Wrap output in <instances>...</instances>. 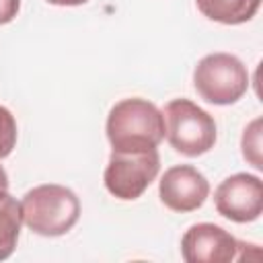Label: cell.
<instances>
[{
    "label": "cell",
    "mask_w": 263,
    "mask_h": 263,
    "mask_svg": "<svg viewBox=\"0 0 263 263\" xmlns=\"http://www.w3.org/2000/svg\"><path fill=\"white\" fill-rule=\"evenodd\" d=\"M105 129L111 150L156 148L164 140V117L148 99H121L111 107Z\"/></svg>",
    "instance_id": "obj_1"
},
{
    "label": "cell",
    "mask_w": 263,
    "mask_h": 263,
    "mask_svg": "<svg viewBox=\"0 0 263 263\" xmlns=\"http://www.w3.org/2000/svg\"><path fill=\"white\" fill-rule=\"evenodd\" d=\"M23 224L39 236H62L74 228L80 218L78 195L55 183L29 189L21 199Z\"/></svg>",
    "instance_id": "obj_2"
},
{
    "label": "cell",
    "mask_w": 263,
    "mask_h": 263,
    "mask_svg": "<svg viewBox=\"0 0 263 263\" xmlns=\"http://www.w3.org/2000/svg\"><path fill=\"white\" fill-rule=\"evenodd\" d=\"M164 138L183 156L195 158L210 152L218 140L214 117L189 99H173L162 109Z\"/></svg>",
    "instance_id": "obj_3"
},
{
    "label": "cell",
    "mask_w": 263,
    "mask_h": 263,
    "mask_svg": "<svg viewBox=\"0 0 263 263\" xmlns=\"http://www.w3.org/2000/svg\"><path fill=\"white\" fill-rule=\"evenodd\" d=\"M193 86L205 103L220 107L232 105L249 90V72L232 53H208L193 70Z\"/></svg>",
    "instance_id": "obj_4"
},
{
    "label": "cell",
    "mask_w": 263,
    "mask_h": 263,
    "mask_svg": "<svg viewBox=\"0 0 263 263\" xmlns=\"http://www.w3.org/2000/svg\"><path fill=\"white\" fill-rule=\"evenodd\" d=\"M160 171L156 148L144 150H111L103 181L107 191L123 201L138 199Z\"/></svg>",
    "instance_id": "obj_5"
},
{
    "label": "cell",
    "mask_w": 263,
    "mask_h": 263,
    "mask_svg": "<svg viewBox=\"0 0 263 263\" xmlns=\"http://www.w3.org/2000/svg\"><path fill=\"white\" fill-rule=\"evenodd\" d=\"M214 205L220 216L247 224L263 214V181L251 173L226 177L214 191Z\"/></svg>",
    "instance_id": "obj_6"
},
{
    "label": "cell",
    "mask_w": 263,
    "mask_h": 263,
    "mask_svg": "<svg viewBox=\"0 0 263 263\" xmlns=\"http://www.w3.org/2000/svg\"><path fill=\"white\" fill-rule=\"evenodd\" d=\"M240 240L212 222H199L185 230L181 255L187 263H230L238 261Z\"/></svg>",
    "instance_id": "obj_7"
},
{
    "label": "cell",
    "mask_w": 263,
    "mask_h": 263,
    "mask_svg": "<svg viewBox=\"0 0 263 263\" xmlns=\"http://www.w3.org/2000/svg\"><path fill=\"white\" fill-rule=\"evenodd\" d=\"M208 195L210 183L205 175L191 164H175L158 181V197L171 212H195L205 203Z\"/></svg>",
    "instance_id": "obj_8"
},
{
    "label": "cell",
    "mask_w": 263,
    "mask_h": 263,
    "mask_svg": "<svg viewBox=\"0 0 263 263\" xmlns=\"http://www.w3.org/2000/svg\"><path fill=\"white\" fill-rule=\"evenodd\" d=\"M199 12L222 25H242L251 21L259 6L261 0H195Z\"/></svg>",
    "instance_id": "obj_9"
},
{
    "label": "cell",
    "mask_w": 263,
    "mask_h": 263,
    "mask_svg": "<svg viewBox=\"0 0 263 263\" xmlns=\"http://www.w3.org/2000/svg\"><path fill=\"white\" fill-rule=\"evenodd\" d=\"M23 226L21 201L8 193V189H0V261L8 259L18 242Z\"/></svg>",
    "instance_id": "obj_10"
},
{
    "label": "cell",
    "mask_w": 263,
    "mask_h": 263,
    "mask_svg": "<svg viewBox=\"0 0 263 263\" xmlns=\"http://www.w3.org/2000/svg\"><path fill=\"white\" fill-rule=\"evenodd\" d=\"M240 148H242V156L245 160H249L257 171L263 168V160H261V119H253L240 138Z\"/></svg>",
    "instance_id": "obj_11"
},
{
    "label": "cell",
    "mask_w": 263,
    "mask_h": 263,
    "mask_svg": "<svg viewBox=\"0 0 263 263\" xmlns=\"http://www.w3.org/2000/svg\"><path fill=\"white\" fill-rule=\"evenodd\" d=\"M16 136H18V129H16L14 115L6 107L0 105V160L6 158L14 150Z\"/></svg>",
    "instance_id": "obj_12"
},
{
    "label": "cell",
    "mask_w": 263,
    "mask_h": 263,
    "mask_svg": "<svg viewBox=\"0 0 263 263\" xmlns=\"http://www.w3.org/2000/svg\"><path fill=\"white\" fill-rule=\"evenodd\" d=\"M21 10V0H0V25L14 21Z\"/></svg>",
    "instance_id": "obj_13"
},
{
    "label": "cell",
    "mask_w": 263,
    "mask_h": 263,
    "mask_svg": "<svg viewBox=\"0 0 263 263\" xmlns=\"http://www.w3.org/2000/svg\"><path fill=\"white\" fill-rule=\"evenodd\" d=\"M49 4H55V6H80L88 0H47Z\"/></svg>",
    "instance_id": "obj_14"
},
{
    "label": "cell",
    "mask_w": 263,
    "mask_h": 263,
    "mask_svg": "<svg viewBox=\"0 0 263 263\" xmlns=\"http://www.w3.org/2000/svg\"><path fill=\"white\" fill-rule=\"evenodd\" d=\"M0 189H8V173L2 164H0Z\"/></svg>",
    "instance_id": "obj_15"
}]
</instances>
